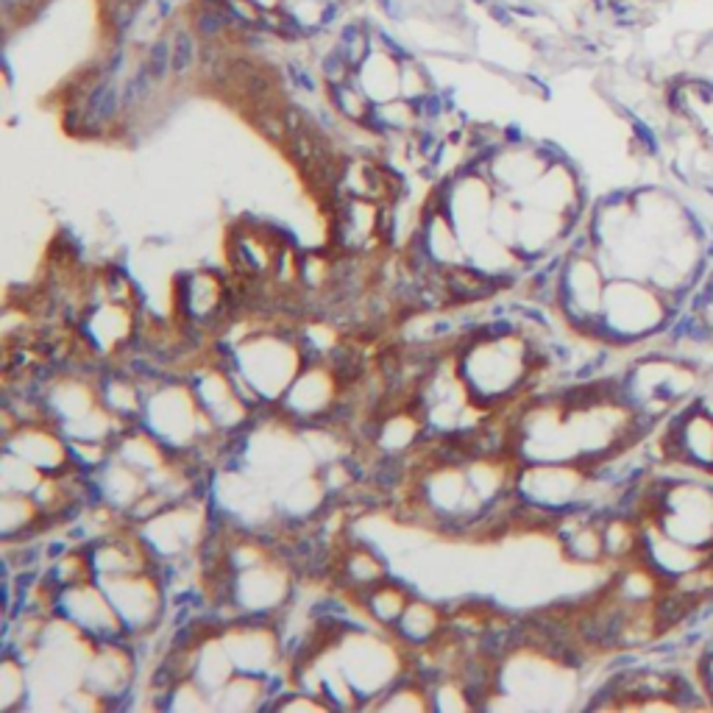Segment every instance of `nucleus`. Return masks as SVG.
<instances>
[{
	"instance_id": "nucleus-3",
	"label": "nucleus",
	"mask_w": 713,
	"mask_h": 713,
	"mask_svg": "<svg viewBox=\"0 0 713 713\" xmlns=\"http://www.w3.org/2000/svg\"><path fill=\"white\" fill-rule=\"evenodd\" d=\"M335 45L341 47L343 56H346L354 71H357L374 51V29H368L366 23H357V20L343 23L341 29L335 31Z\"/></svg>"
},
{
	"instance_id": "nucleus-9",
	"label": "nucleus",
	"mask_w": 713,
	"mask_h": 713,
	"mask_svg": "<svg viewBox=\"0 0 713 713\" xmlns=\"http://www.w3.org/2000/svg\"><path fill=\"white\" fill-rule=\"evenodd\" d=\"M485 9H488V14L496 20V23L505 25V29H514L516 12H514V7H510V3H501V0H490V3Z\"/></svg>"
},
{
	"instance_id": "nucleus-5",
	"label": "nucleus",
	"mask_w": 713,
	"mask_h": 713,
	"mask_svg": "<svg viewBox=\"0 0 713 713\" xmlns=\"http://www.w3.org/2000/svg\"><path fill=\"white\" fill-rule=\"evenodd\" d=\"M142 62L148 65V71L154 73V78L160 84H165L168 78H173V47H171V36H156L148 45L145 56Z\"/></svg>"
},
{
	"instance_id": "nucleus-7",
	"label": "nucleus",
	"mask_w": 713,
	"mask_h": 713,
	"mask_svg": "<svg viewBox=\"0 0 713 713\" xmlns=\"http://www.w3.org/2000/svg\"><path fill=\"white\" fill-rule=\"evenodd\" d=\"M284 73H288L293 89H301V93H310V95L318 93V78H315V73L310 71V67L299 65V62H288Z\"/></svg>"
},
{
	"instance_id": "nucleus-10",
	"label": "nucleus",
	"mask_w": 713,
	"mask_h": 713,
	"mask_svg": "<svg viewBox=\"0 0 713 713\" xmlns=\"http://www.w3.org/2000/svg\"><path fill=\"white\" fill-rule=\"evenodd\" d=\"M379 9H382L385 14H388L390 20H401L404 18V9H399V0H377Z\"/></svg>"
},
{
	"instance_id": "nucleus-11",
	"label": "nucleus",
	"mask_w": 713,
	"mask_h": 713,
	"mask_svg": "<svg viewBox=\"0 0 713 713\" xmlns=\"http://www.w3.org/2000/svg\"><path fill=\"white\" fill-rule=\"evenodd\" d=\"M707 284H711V293H713V279H711V282H707Z\"/></svg>"
},
{
	"instance_id": "nucleus-6",
	"label": "nucleus",
	"mask_w": 713,
	"mask_h": 713,
	"mask_svg": "<svg viewBox=\"0 0 713 713\" xmlns=\"http://www.w3.org/2000/svg\"><path fill=\"white\" fill-rule=\"evenodd\" d=\"M318 71H321V78L326 82V87H330V84H341V82H348V78H354L352 62L343 56V51L335 45V42H332V47H326L324 54H321Z\"/></svg>"
},
{
	"instance_id": "nucleus-4",
	"label": "nucleus",
	"mask_w": 713,
	"mask_h": 713,
	"mask_svg": "<svg viewBox=\"0 0 713 713\" xmlns=\"http://www.w3.org/2000/svg\"><path fill=\"white\" fill-rule=\"evenodd\" d=\"M190 25L198 34L201 42H213L224 40L231 31V20L226 14L224 7H207V3H198L190 14Z\"/></svg>"
},
{
	"instance_id": "nucleus-2",
	"label": "nucleus",
	"mask_w": 713,
	"mask_h": 713,
	"mask_svg": "<svg viewBox=\"0 0 713 713\" xmlns=\"http://www.w3.org/2000/svg\"><path fill=\"white\" fill-rule=\"evenodd\" d=\"M171 47H173V78H176V82H187V78L198 71V60H201V40L193 31V25H173Z\"/></svg>"
},
{
	"instance_id": "nucleus-8",
	"label": "nucleus",
	"mask_w": 713,
	"mask_h": 713,
	"mask_svg": "<svg viewBox=\"0 0 713 713\" xmlns=\"http://www.w3.org/2000/svg\"><path fill=\"white\" fill-rule=\"evenodd\" d=\"M630 126H633V137H636L638 145H641L649 156L658 154V151H660V140H658V134H655L652 126H649L647 120L636 118V115H630Z\"/></svg>"
},
{
	"instance_id": "nucleus-1",
	"label": "nucleus",
	"mask_w": 713,
	"mask_h": 713,
	"mask_svg": "<svg viewBox=\"0 0 713 713\" xmlns=\"http://www.w3.org/2000/svg\"><path fill=\"white\" fill-rule=\"evenodd\" d=\"M330 104L337 115H341L346 123L363 126V120L368 118V112L374 109V100L368 98L366 89L360 87L357 78H348V82L330 84Z\"/></svg>"
}]
</instances>
